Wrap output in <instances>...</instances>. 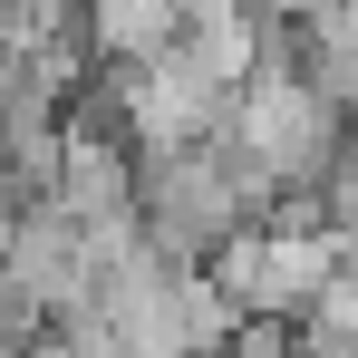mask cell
I'll return each instance as SVG.
<instances>
[{
	"mask_svg": "<svg viewBox=\"0 0 358 358\" xmlns=\"http://www.w3.org/2000/svg\"><path fill=\"white\" fill-rule=\"evenodd\" d=\"M203 145H213V155H223V165L281 213V203H320V175L339 165L349 117H339L300 68H262V78L233 97V117L213 126Z\"/></svg>",
	"mask_w": 358,
	"mask_h": 358,
	"instance_id": "6da1fadb",
	"label": "cell"
},
{
	"mask_svg": "<svg viewBox=\"0 0 358 358\" xmlns=\"http://www.w3.org/2000/svg\"><path fill=\"white\" fill-rule=\"evenodd\" d=\"M252 223H271V203L213 155V145H184V155H136V233L155 242L175 271H203L213 252Z\"/></svg>",
	"mask_w": 358,
	"mask_h": 358,
	"instance_id": "7a4b0ae2",
	"label": "cell"
},
{
	"mask_svg": "<svg viewBox=\"0 0 358 358\" xmlns=\"http://www.w3.org/2000/svg\"><path fill=\"white\" fill-rule=\"evenodd\" d=\"M329 271H339V233L320 223V203H281L271 223L233 233L213 262H203V281L233 300L252 329H300Z\"/></svg>",
	"mask_w": 358,
	"mask_h": 358,
	"instance_id": "3957f363",
	"label": "cell"
},
{
	"mask_svg": "<svg viewBox=\"0 0 358 358\" xmlns=\"http://www.w3.org/2000/svg\"><path fill=\"white\" fill-rule=\"evenodd\" d=\"M0 281L29 300L49 329H78V320H97V281H107V252L78 233V213L59 203H29L10 242H0Z\"/></svg>",
	"mask_w": 358,
	"mask_h": 358,
	"instance_id": "277c9868",
	"label": "cell"
},
{
	"mask_svg": "<svg viewBox=\"0 0 358 358\" xmlns=\"http://www.w3.org/2000/svg\"><path fill=\"white\" fill-rule=\"evenodd\" d=\"M184 300H194V271H175L155 242H136L97 281V329L117 339V358H194Z\"/></svg>",
	"mask_w": 358,
	"mask_h": 358,
	"instance_id": "5b68a950",
	"label": "cell"
},
{
	"mask_svg": "<svg viewBox=\"0 0 358 358\" xmlns=\"http://www.w3.org/2000/svg\"><path fill=\"white\" fill-rule=\"evenodd\" d=\"M87 10V59L97 68H136L155 49H175L184 29V0H78Z\"/></svg>",
	"mask_w": 358,
	"mask_h": 358,
	"instance_id": "8992f818",
	"label": "cell"
},
{
	"mask_svg": "<svg viewBox=\"0 0 358 358\" xmlns=\"http://www.w3.org/2000/svg\"><path fill=\"white\" fill-rule=\"evenodd\" d=\"M300 78L339 107V117L358 126V0H339L320 29H310V49H300Z\"/></svg>",
	"mask_w": 358,
	"mask_h": 358,
	"instance_id": "52a82bcc",
	"label": "cell"
},
{
	"mask_svg": "<svg viewBox=\"0 0 358 358\" xmlns=\"http://www.w3.org/2000/svg\"><path fill=\"white\" fill-rule=\"evenodd\" d=\"M310 339H339V349H358V262H339L329 281H320V300H310V320H300Z\"/></svg>",
	"mask_w": 358,
	"mask_h": 358,
	"instance_id": "ba28073f",
	"label": "cell"
},
{
	"mask_svg": "<svg viewBox=\"0 0 358 358\" xmlns=\"http://www.w3.org/2000/svg\"><path fill=\"white\" fill-rule=\"evenodd\" d=\"M39 339H49V320H39L29 300H20V291H10V281H0V358H29V349H39Z\"/></svg>",
	"mask_w": 358,
	"mask_h": 358,
	"instance_id": "9c48e42d",
	"label": "cell"
}]
</instances>
